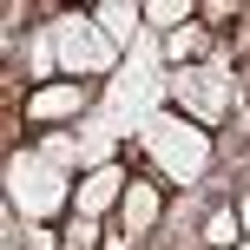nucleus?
Listing matches in <instances>:
<instances>
[{
	"label": "nucleus",
	"instance_id": "nucleus-13",
	"mask_svg": "<svg viewBox=\"0 0 250 250\" xmlns=\"http://www.w3.org/2000/svg\"><path fill=\"white\" fill-rule=\"evenodd\" d=\"M60 244H66V250H99V244H105V237H99V217H79V211H73V224H66Z\"/></svg>",
	"mask_w": 250,
	"mask_h": 250
},
{
	"label": "nucleus",
	"instance_id": "nucleus-15",
	"mask_svg": "<svg viewBox=\"0 0 250 250\" xmlns=\"http://www.w3.org/2000/svg\"><path fill=\"white\" fill-rule=\"evenodd\" d=\"M237 217H244V237H250V191H244V198H237Z\"/></svg>",
	"mask_w": 250,
	"mask_h": 250
},
{
	"label": "nucleus",
	"instance_id": "nucleus-12",
	"mask_svg": "<svg viewBox=\"0 0 250 250\" xmlns=\"http://www.w3.org/2000/svg\"><path fill=\"white\" fill-rule=\"evenodd\" d=\"M204 244H211V250H237V244H244V217L230 211V204H224V211H211V224H204Z\"/></svg>",
	"mask_w": 250,
	"mask_h": 250
},
{
	"label": "nucleus",
	"instance_id": "nucleus-14",
	"mask_svg": "<svg viewBox=\"0 0 250 250\" xmlns=\"http://www.w3.org/2000/svg\"><path fill=\"white\" fill-rule=\"evenodd\" d=\"M191 53H198V26H185V33H171V40H165V60H171V66H185Z\"/></svg>",
	"mask_w": 250,
	"mask_h": 250
},
{
	"label": "nucleus",
	"instance_id": "nucleus-5",
	"mask_svg": "<svg viewBox=\"0 0 250 250\" xmlns=\"http://www.w3.org/2000/svg\"><path fill=\"white\" fill-rule=\"evenodd\" d=\"M26 119H33V125H53V132H60L66 119L86 125V119H92V86H86V79H53V86H33Z\"/></svg>",
	"mask_w": 250,
	"mask_h": 250
},
{
	"label": "nucleus",
	"instance_id": "nucleus-11",
	"mask_svg": "<svg viewBox=\"0 0 250 250\" xmlns=\"http://www.w3.org/2000/svg\"><path fill=\"white\" fill-rule=\"evenodd\" d=\"M26 66H33V79H40V86H53V73H60V33H53V26H40V33H33V46H26Z\"/></svg>",
	"mask_w": 250,
	"mask_h": 250
},
{
	"label": "nucleus",
	"instance_id": "nucleus-7",
	"mask_svg": "<svg viewBox=\"0 0 250 250\" xmlns=\"http://www.w3.org/2000/svg\"><path fill=\"white\" fill-rule=\"evenodd\" d=\"M158 185L151 178H132V191H125V204H119V224H112V237H105V250H125L132 237H145L151 224H158Z\"/></svg>",
	"mask_w": 250,
	"mask_h": 250
},
{
	"label": "nucleus",
	"instance_id": "nucleus-6",
	"mask_svg": "<svg viewBox=\"0 0 250 250\" xmlns=\"http://www.w3.org/2000/svg\"><path fill=\"white\" fill-rule=\"evenodd\" d=\"M125 191H132L125 165H99V171H86V178H79V191H73V211H79V217H119Z\"/></svg>",
	"mask_w": 250,
	"mask_h": 250
},
{
	"label": "nucleus",
	"instance_id": "nucleus-2",
	"mask_svg": "<svg viewBox=\"0 0 250 250\" xmlns=\"http://www.w3.org/2000/svg\"><path fill=\"white\" fill-rule=\"evenodd\" d=\"M138 151H145L165 178L198 185L204 165H211V132H204V125H191V119H178V112H151L145 132H138Z\"/></svg>",
	"mask_w": 250,
	"mask_h": 250
},
{
	"label": "nucleus",
	"instance_id": "nucleus-3",
	"mask_svg": "<svg viewBox=\"0 0 250 250\" xmlns=\"http://www.w3.org/2000/svg\"><path fill=\"white\" fill-rule=\"evenodd\" d=\"M53 33H60V73L66 79H99L119 66V46L99 33L92 13H66V20H53Z\"/></svg>",
	"mask_w": 250,
	"mask_h": 250
},
{
	"label": "nucleus",
	"instance_id": "nucleus-1",
	"mask_svg": "<svg viewBox=\"0 0 250 250\" xmlns=\"http://www.w3.org/2000/svg\"><path fill=\"white\" fill-rule=\"evenodd\" d=\"M73 191H79V178L60 171V165H46L33 145L7 158V204L26 217V224H53V217L73 204Z\"/></svg>",
	"mask_w": 250,
	"mask_h": 250
},
{
	"label": "nucleus",
	"instance_id": "nucleus-4",
	"mask_svg": "<svg viewBox=\"0 0 250 250\" xmlns=\"http://www.w3.org/2000/svg\"><path fill=\"white\" fill-rule=\"evenodd\" d=\"M165 99H178V112L191 125H217L224 105H230V92H224V79L204 73V66H171V73H165Z\"/></svg>",
	"mask_w": 250,
	"mask_h": 250
},
{
	"label": "nucleus",
	"instance_id": "nucleus-10",
	"mask_svg": "<svg viewBox=\"0 0 250 250\" xmlns=\"http://www.w3.org/2000/svg\"><path fill=\"white\" fill-rule=\"evenodd\" d=\"M191 0H145V33H158V40H171V33H185V20H191Z\"/></svg>",
	"mask_w": 250,
	"mask_h": 250
},
{
	"label": "nucleus",
	"instance_id": "nucleus-8",
	"mask_svg": "<svg viewBox=\"0 0 250 250\" xmlns=\"http://www.w3.org/2000/svg\"><path fill=\"white\" fill-rule=\"evenodd\" d=\"M92 20H99V33L112 40V46H138V40H145V0H99Z\"/></svg>",
	"mask_w": 250,
	"mask_h": 250
},
{
	"label": "nucleus",
	"instance_id": "nucleus-9",
	"mask_svg": "<svg viewBox=\"0 0 250 250\" xmlns=\"http://www.w3.org/2000/svg\"><path fill=\"white\" fill-rule=\"evenodd\" d=\"M40 158L46 165H60V171H73V178H86V138L79 132H40Z\"/></svg>",
	"mask_w": 250,
	"mask_h": 250
}]
</instances>
